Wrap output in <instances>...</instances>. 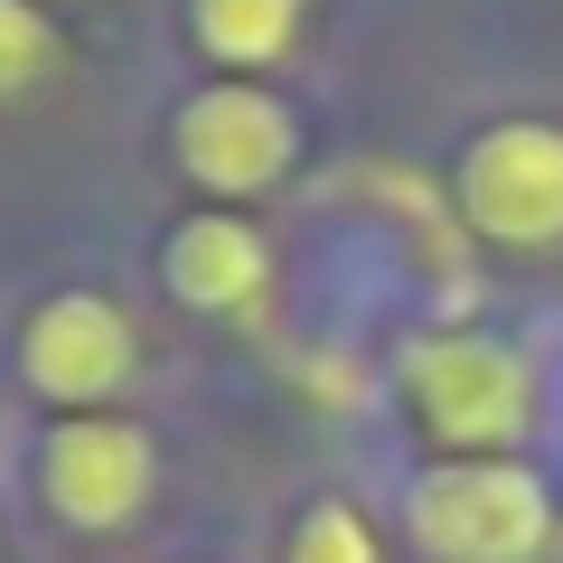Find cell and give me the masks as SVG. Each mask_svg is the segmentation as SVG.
Instances as JSON below:
<instances>
[{
    "mask_svg": "<svg viewBox=\"0 0 563 563\" xmlns=\"http://www.w3.org/2000/svg\"><path fill=\"white\" fill-rule=\"evenodd\" d=\"M169 169L207 207H254L301 169V113L263 76H207L169 103Z\"/></svg>",
    "mask_w": 563,
    "mask_h": 563,
    "instance_id": "3",
    "label": "cell"
},
{
    "mask_svg": "<svg viewBox=\"0 0 563 563\" xmlns=\"http://www.w3.org/2000/svg\"><path fill=\"white\" fill-rule=\"evenodd\" d=\"M395 413L413 422L422 461H517L536 442L544 376L498 329H422L395 347Z\"/></svg>",
    "mask_w": 563,
    "mask_h": 563,
    "instance_id": "1",
    "label": "cell"
},
{
    "mask_svg": "<svg viewBox=\"0 0 563 563\" xmlns=\"http://www.w3.org/2000/svg\"><path fill=\"white\" fill-rule=\"evenodd\" d=\"M66 66V29L47 0H0V103L38 95L47 76Z\"/></svg>",
    "mask_w": 563,
    "mask_h": 563,
    "instance_id": "10",
    "label": "cell"
},
{
    "mask_svg": "<svg viewBox=\"0 0 563 563\" xmlns=\"http://www.w3.org/2000/svg\"><path fill=\"white\" fill-rule=\"evenodd\" d=\"M161 291L198 320H254L273 301V235L244 207H188L161 235Z\"/></svg>",
    "mask_w": 563,
    "mask_h": 563,
    "instance_id": "7",
    "label": "cell"
},
{
    "mask_svg": "<svg viewBox=\"0 0 563 563\" xmlns=\"http://www.w3.org/2000/svg\"><path fill=\"white\" fill-rule=\"evenodd\" d=\"M451 217L498 254H554L563 244V122L498 113L451 161Z\"/></svg>",
    "mask_w": 563,
    "mask_h": 563,
    "instance_id": "4",
    "label": "cell"
},
{
    "mask_svg": "<svg viewBox=\"0 0 563 563\" xmlns=\"http://www.w3.org/2000/svg\"><path fill=\"white\" fill-rule=\"evenodd\" d=\"M310 29V0H188V47L217 76H273Z\"/></svg>",
    "mask_w": 563,
    "mask_h": 563,
    "instance_id": "8",
    "label": "cell"
},
{
    "mask_svg": "<svg viewBox=\"0 0 563 563\" xmlns=\"http://www.w3.org/2000/svg\"><path fill=\"white\" fill-rule=\"evenodd\" d=\"M29 479H38V507L66 536H122L161 498V442L132 413H47Z\"/></svg>",
    "mask_w": 563,
    "mask_h": 563,
    "instance_id": "5",
    "label": "cell"
},
{
    "mask_svg": "<svg viewBox=\"0 0 563 563\" xmlns=\"http://www.w3.org/2000/svg\"><path fill=\"white\" fill-rule=\"evenodd\" d=\"M282 563H395V544H385V526L347 488H320V498H301V517L282 526Z\"/></svg>",
    "mask_w": 563,
    "mask_h": 563,
    "instance_id": "9",
    "label": "cell"
},
{
    "mask_svg": "<svg viewBox=\"0 0 563 563\" xmlns=\"http://www.w3.org/2000/svg\"><path fill=\"white\" fill-rule=\"evenodd\" d=\"M10 376L47 404V413H113L141 376V329L113 291H47L20 310L10 339Z\"/></svg>",
    "mask_w": 563,
    "mask_h": 563,
    "instance_id": "6",
    "label": "cell"
},
{
    "mask_svg": "<svg viewBox=\"0 0 563 563\" xmlns=\"http://www.w3.org/2000/svg\"><path fill=\"white\" fill-rule=\"evenodd\" d=\"M563 498L536 461H422L404 479V544L422 563H544Z\"/></svg>",
    "mask_w": 563,
    "mask_h": 563,
    "instance_id": "2",
    "label": "cell"
}]
</instances>
